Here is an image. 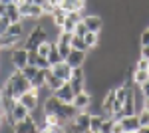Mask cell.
<instances>
[{"label": "cell", "mask_w": 149, "mask_h": 133, "mask_svg": "<svg viewBox=\"0 0 149 133\" xmlns=\"http://www.w3.org/2000/svg\"><path fill=\"white\" fill-rule=\"evenodd\" d=\"M2 88L6 89L12 97H16V100H18L24 91H28V89L32 88V84H30V79L22 74V70H16V68H14V70H12V74L6 78V84H4Z\"/></svg>", "instance_id": "cell-1"}, {"label": "cell", "mask_w": 149, "mask_h": 133, "mask_svg": "<svg viewBox=\"0 0 149 133\" xmlns=\"http://www.w3.org/2000/svg\"><path fill=\"white\" fill-rule=\"evenodd\" d=\"M44 40H48V30L46 26H42V24H36L34 28H30V32L26 36V40H24V48L26 50H36L38 46L42 44Z\"/></svg>", "instance_id": "cell-2"}, {"label": "cell", "mask_w": 149, "mask_h": 133, "mask_svg": "<svg viewBox=\"0 0 149 133\" xmlns=\"http://www.w3.org/2000/svg\"><path fill=\"white\" fill-rule=\"evenodd\" d=\"M90 117H92V113H90L88 109L78 111L76 117L66 123L70 133H90Z\"/></svg>", "instance_id": "cell-3"}, {"label": "cell", "mask_w": 149, "mask_h": 133, "mask_svg": "<svg viewBox=\"0 0 149 133\" xmlns=\"http://www.w3.org/2000/svg\"><path fill=\"white\" fill-rule=\"evenodd\" d=\"M28 115H30V109H28V107H24L20 101H16V103L12 105V109L4 115V119H6V123L12 127V125H16L18 121H24Z\"/></svg>", "instance_id": "cell-4"}, {"label": "cell", "mask_w": 149, "mask_h": 133, "mask_svg": "<svg viewBox=\"0 0 149 133\" xmlns=\"http://www.w3.org/2000/svg\"><path fill=\"white\" fill-rule=\"evenodd\" d=\"M18 10L22 14V18H26V20H40L42 16H46L42 4H36V2H24L18 6Z\"/></svg>", "instance_id": "cell-5"}, {"label": "cell", "mask_w": 149, "mask_h": 133, "mask_svg": "<svg viewBox=\"0 0 149 133\" xmlns=\"http://www.w3.org/2000/svg\"><path fill=\"white\" fill-rule=\"evenodd\" d=\"M10 62L16 70H22L24 66H28V50H26L22 44L12 48L10 50Z\"/></svg>", "instance_id": "cell-6"}, {"label": "cell", "mask_w": 149, "mask_h": 133, "mask_svg": "<svg viewBox=\"0 0 149 133\" xmlns=\"http://www.w3.org/2000/svg\"><path fill=\"white\" fill-rule=\"evenodd\" d=\"M18 101L22 103L24 107H28V109L32 111V109H36V107H40V91L36 88H30L28 91H24L22 95L18 97Z\"/></svg>", "instance_id": "cell-7"}, {"label": "cell", "mask_w": 149, "mask_h": 133, "mask_svg": "<svg viewBox=\"0 0 149 133\" xmlns=\"http://www.w3.org/2000/svg\"><path fill=\"white\" fill-rule=\"evenodd\" d=\"M81 22L88 26V32H102L103 30V18L100 14H84Z\"/></svg>", "instance_id": "cell-8"}, {"label": "cell", "mask_w": 149, "mask_h": 133, "mask_svg": "<svg viewBox=\"0 0 149 133\" xmlns=\"http://www.w3.org/2000/svg\"><path fill=\"white\" fill-rule=\"evenodd\" d=\"M72 105H74V107H76L78 111L88 109V107L92 105V93H90L88 89H84V91H78V93L74 95V100H72Z\"/></svg>", "instance_id": "cell-9"}, {"label": "cell", "mask_w": 149, "mask_h": 133, "mask_svg": "<svg viewBox=\"0 0 149 133\" xmlns=\"http://www.w3.org/2000/svg\"><path fill=\"white\" fill-rule=\"evenodd\" d=\"M60 103H62V101L58 100L54 93H50V95H46L44 100L40 101V107H42V111H44V115H52V113H56V111H58Z\"/></svg>", "instance_id": "cell-10"}, {"label": "cell", "mask_w": 149, "mask_h": 133, "mask_svg": "<svg viewBox=\"0 0 149 133\" xmlns=\"http://www.w3.org/2000/svg\"><path fill=\"white\" fill-rule=\"evenodd\" d=\"M52 93H54V95H56L62 103H72L74 95H76V93H74V89H72V86H70L68 81H64V84H62L56 91H52Z\"/></svg>", "instance_id": "cell-11"}, {"label": "cell", "mask_w": 149, "mask_h": 133, "mask_svg": "<svg viewBox=\"0 0 149 133\" xmlns=\"http://www.w3.org/2000/svg\"><path fill=\"white\" fill-rule=\"evenodd\" d=\"M86 60H88V52H81V50H74V48H72L70 56L66 58V62H68L72 68H81L84 64H86Z\"/></svg>", "instance_id": "cell-12"}, {"label": "cell", "mask_w": 149, "mask_h": 133, "mask_svg": "<svg viewBox=\"0 0 149 133\" xmlns=\"http://www.w3.org/2000/svg\"><path fill=\"white\" fill-rule=\"evenodd\" d=\"M52 74L58 76V78H62L64 81H70V78H72V66H70L66 60H62L60 64L52 66Z\"/></svg>", "instance_id": "cell-13"}, {"label": "cell", "mask_w": 149, "mask_h": 133, "mask_svg": "<svg viewBox=\"0 0 149 133\" xmlns=\"http://www.w3.org/2000/svg\"><path fill=\"white\" fill-rule=\"evenodd\" d=\"M76 113H78V109H76L72 103H60V107H58V111H56V115L66 123H68L70 119H74Z\"/></svg>", "instance_id": "cell-14"}, {"label": "cell", "mask_w": 149, "mask_h": 133, "mask_svg": "<svg viewBox=\"0 0 149 133\" xmlns=\"http://www.w3.org/2000/svg\"><path fill=\"white\" fill-rule=\"evenodd\" d=\"M119 123H121V127H123V131H137L139 127V117L137 113H133V115H123L121 119H119Z\"/></svg>", "instance_id": "cell-15"}, {"label": "cell", "mask_w": 149, "mask_h": 133, "mask_svg": "<svg viewBox=\"0 0 149 133\" xmlns=\"http://www.w3.org/2000/svg\"><path fill=\"white\" fill-rule=\"evenodd\" d=\"M20 44H24L20 36L2 34V40H0V46H2V50H12V48H16V46H20Z\"/></svg>", "instance_id": "cell-16"}, {"label": "cell", "mask_w": 149, "mask_h": 133, "mask_svg": "<svg viewBox=\"0 0 149 133\" xmlns=\"http://www.w3.org/2000/svg\"><path fill=\"white\" fill-rule=\"evenodd\" d=\"M50 18H52V24H54L56 28H62L64 22H66V18H68V12L64 10L62 6H56V8L52 10V14H50Z\"/></svg>", "instance_id": "cell-17"}, {"label": "cell", "mask_w": 149, "mask_h": 133, "mask_svg": "<svg viewBox=\"0 0 149 133\" xmlns=\"http://www.w3.org/2000/svg\"><path fill=\"white\" fill-rule=\"evenodd\" d=\"M52 72V68H46V70H38V74H36L34 78L30 79V84H32V88L36 89H42L44 86H46V78H48V74Z\"/></svg>", "instance_id": "cell-18"}, {"label": "cell", "mask_w": 149, "mask_h": 133, "mask_svg": "<svg viewBox=\"0 0 149 133\" xmlns=\"http://www.w3.org/2000/svg\"><path fill=\"white\" fill-rule=\"evenodd\" d=\"M60 6L66 12H80L86 8V0H62Z\"/></svg>", "instance_id": "cell-19"}, {"label": "cell", "mask_w": 149, "mask_h": 133, "mask_svg": "<svg viewBox=\"0 0 149 133\" xmlns=\"http://www.w3.org/2000/svg\"><path fill=\"white\" fill-rule=\"evenodd\" d=\"M113 101H115V88H109L105 91V97L102 101V107L105 115H111V107H113Z\"/></svg>", "instance_id": "cell-20"}, {"label": "cell", "mask_w": 149, "mask_h": 133, "mask_svg": "<svg viewBox=\"0 0 149 133\" xmlns=\"http://www.w3.org/2000/svg\"><path fill=\"white\" fill-rule=\"evenodd\" d=\"M36 123V119L32 117V113L24 119V121H18L16 125H12V133H28L30 131V127Z\"/></svg>", "instance_id": "cell-21"}, {"label": "cell", "mask_w": 149, "mask_h": 133, "mask_svg": "<svg viewBox=\"0 0 149 133\" xmlns=\"http://www.w3.org/2000/svg\"><path fill=\"white\" fill-rule=\"evenodd\" d=\"M105 119V113H92V117H90V133H95L102 129V123Z\"/></svg>", "instance_id": "cell-22"}, {"label": "cell", "mask_w": 149, "mask_h": 133, "mask_svg": "<svg viewBox=\"0 0 149 133\" xmlns=\"http://www.w3.org/2000/svg\"><path fill=\"white\" fill-rule=\"evenodd\" d=\"M84 40H86V44H88L90 50L92 48H100V44H102V32H88L84 36Z\"/></svg>", "instance_id": "cell-23"}, {"label": "cell", "mask_w": 149, "mask_h": 133, "mask_svg": "<svg viewBox=\"0 0 149 133\" xmlns=\"http://www.w3.org/2000/svg\"><path fill=\"white\" fill-rule=\"evenodd\" d=\"M4 16H8L10 22H20V20H24L20 10H18V4H14V2L6 6V14H4Z\"/></svg>", "instance_id": "cell-24"}, {"label": "cell", "mask_w": 149, "mask_h": 133, "mask_svg": "<svg viewBox=\"0 0 149 133\" xmlns=\"http://www.w3.org/2000/svg\"><path fill=\"white\" fill-rule=\"evenodd\" d=\"M64 58H62V54H60V50H58V44L56 42H52V46H50V54H48V62H50V66H56V64H60Z\"/></svg>", "instance_id": "cell-25"}, {"label": "cell", "mask_w": 149, "mask_h": 133, "mask_svg": "<svg viewBox=\"0 0 149 133\" xmlns=\"http://www.w3.org/2000/svg\"><path fill=\"white\" fill-rule=\"evenodd\" d=\"M131 79H133V86H141V84H145L149 79V72L147 70H133V74H131Z\"/></svg>", "instance_id": "cell-26"}, {"label": "cell", "mask_w": 149, "mask_h": 133, "mask_svg": "<svg viewBox=\"0 0 149 133\" xmlns=\"http://www.w3.org/2000/svg\"><path fill=\"white\" fill-rule=\"evenodd\" d=\"M62 84H64V79H62V78H58V76H54L52 72L48 74V78H46V86H48V89H50V91H56V89L60 88Z\"/></svg>", "instance_id": "cell-27"}, {"label": "cell", "mask_w": 149, "mask_h": 133, "mask_svg": "<svg viewBox=\"0 0 149 133\" xmlns=\"http://www.w3.org/2000/svg\"><path fill=\"white\" fill-rule=\"evenodd\" d=\"M70 46L74 48V50H81V52H88L90 48H88V44H86V40L81 38V36H72V42H70Z\"/></svg>", "instance_id": "cell-28"}, {"label": "cell", "mask_w": 149, "mask_h": 133, "mask_svg": "<svg viewBox=\"0 0 149 133\" xmlns=\"http://www.w3.org/2000/svg\"><path fill=\"white\" fill-rule=\"evenodd\" d=\"M113 123H115V119L111 117V115H105V119H103L102 129H100V131H102V133H111V129H113Z\"/></svg>", "instance_id": "cell-29"}, {"label": "cell", "mask_w": 149, "mask_h": 133, "mask_svg": "<svg viewBox=\"0 0 149 133\" xmlns=\"http://www.w3.org/2000/svg\"><path fill=\"white\" fill-rule=\"evenodd\" d=\"M50 46H52V40H44L42 44L36 48V52L40 56H44V58H48V54H50Z\"/></svg>", "instance_id": "cell-30"}, {"label": "cell", "mask_w": 149, "mask_h": 133, "mask_svg": "<svg viewBox=\"0 0 149 133\" xmlns=\"http://www.w3.org/2000/svg\"><path fill=\"white\" fill-rule=\"evenodd\" d=\"M137 117H139V125H149V109L147 107H143V109L137 111Z\"/></svg>", "instance_id": "cell-31"}, {"label": "cell", "mask_w": 149, "mask_h": 133, "mask_svg": "<svg viewBox=\"0 0 149 133\" xmlns=\"http://www.w3.org/2000/svg\"><path fill=\"white\" fill-rule=\"evenodd\" d=\"M22 74H24V76H26L28 79H32L36 74H38V68H36V66H30V64H28V66H24V68H22Z\"/></svg>", "instance_id": "cell-32"}, {"label": "cell", "mask_w": 149, "mask_h": 133, "mask_svg": "<svg viewBox=\"0 0 149 133\" xmlns=\"http://www.w3.org/2000/svg\"><path fill=\"white\" fill-rule=\"evenodd\" d=\"M56 44H58V50H60L62 58L66 60V58L70 56V52H72V46H70V44H62V42H56Z\"/></svg>", "instance_id": "cell-33"}, {"label": "cell", "mask_w": 149, "mask_h": 133, "mask_svg": "<svg viewBox=\"0 0 149 133\" xmlns=\"http://www.w3.org/2000/svg\"><path fill=\"white\" fill-rule=\"evenodd\" d=\"M74 34H76V36H81V38H84V36L88 34V26H86L84 22H78V24H76V28H74Z\"/></svg>", "instance_id": "cell-34"}, {"label": "cell", "mask_w": 149, "mask_h": 133, "mask_svg": "<svg viewBox=\"0 0 149 133\" xmlns=\"http://www.w3.org/2000/svg\"><path fill=\"white\" fill-rule=\"evenodd\" d=\"M76 24H78V22H74L72 18H66V22H64V26H62L60 30H64V32H72V34H74V28H76Z\"/></svg>", "instance_id": "cell-35"}, {"label": "cell", "mask_w": 149, "mask_h": 133, "mask_svg": "<svg viewBox=\"0 0 149 133\" xmlns=\"http://www.w3.org/2000/svg\"><path fill=\"white\" fill-rule=\"evenodd\" d=\"M8 26H10V20H8V16H0V34H6Z\"/></svg>", "instance_id": "cell-36"}, {"label": "cell", "mask_w": 149, "mask_h": 133, "mask_svg": "<svg viewBox=\"0 0 149 133\" xmlns=\"http://www.w3.org/2000/svg\"><path fill=\"white\" fill-rule=\"evenodd\" d=\"M139 44L141 46H149V28L141 32V36H139Z\"/></svg>", "instance_id": "cell-37"}, {"label": "cell", "mask_w": 149, "mask_h": 133, "mask_svg": "<svg viewBox=\"0 0 149 133\" xmlns=\"http://www.w3.org/2000/svg\"><path fill=\"white\" fill-rule=\"evenodd\" d=\"M147 66H149V60H145V58H137L135 70H147Z\"/></svg>", "instance_id": "cell-38"}, {"label": "cell", "mask_w": 149, "mask_h": 133, "mask_svg": "<svg viewBox=\"0 0 149 133\" xmlns=\"http://www.w3.org/2000/svg\"><path fill=\"white\" fill-rule=\"evenodd\" d=\"M139 58L149 60V46H141V50H139Z\"/></svg>", "instance_id": "cell-39"}, {"label": "cell", "mask_w": 149, "mask_h": 133, "mask_svg": "<svg viewBox=\"0 0 149 133\" xmlns=\"http://www.w3.org/2000/svg\"><path fill=\"white\" fill-rule=\"evenodd\" d=\"M111 133H125V131H123L121 123H119V121H115V123H113V129H111Z\"/></svg>", "instance_id": "cell-40"}, {"label": "cell", "mask_w": 149, "mask_h": 133, "mask_svg": "<svg viewBox=\"0 0 149 133\" xmlns=\"http://www.w3.org/2000/svg\"><path fill=\"white\" fill-rule=\"evenodd\" d=\"M137 133H149V125H147V127H145V125H141V127L137 129Z\"/></svg>", "instance_id": "cell-41"}, {"label": "cell", "mask_w": 149, "mask_h": 133, "mask_svg": "<svg viewBox=\"0 0 149 133\" xmlns=\"http://www.w3.org/2000/svg\"><path fill=\"white\" fill-rule=\"evenodd\" d=\"M48 2H50L52 6H60V2H62V0H48Z\"/></svg>", "instance_id": "cell-42"}, {"label": "cell", "mask_w": 149, "mask_h": 133, "mask_svg": "<svg viewBox=\"0 0 149 133\" xmlns=\"http://www.w3.org/2000/svg\"><path fill=\"white\" fill-rule=\"evenodd\" d=\"M4 123H6V119H4V115L0 113V127H4Z\"/></svg>", "instance_id": "cell-43"}, {"label": "cell", "mask_w": 149, "mask_h": 133, "mask_svg": "<svg viewBox=\"0 0 149 133\" xmlns=\"http://www.w3.org/2000/svg\"><path fill=\"white\" fill-rule=\"evenodd\" d=\"M12 2H14V0H0V4H6V6H8V4H12Z\"/></svg>", "instance_id": "cell-44"}, {"label": "cell", "mask_w": 149, "mask_h": 133, "mask_svg": "<svg viewBox=\"0 0 149 133\" xmlns=\"http://www.w3.org/2000/svg\"><path fill=\"white\" fill-rule=\"evenodd\" d=\"M0 40H2V34H0ZM0 52H2V46H0Z\"/></svg>", "instance_id": "cell-45"}, {"label": "cell", "mask_w": 149, "mask_h": 133, "mask_svg": "<svg viewBox=\"0 0 149 133\" xmlns=\"http://www.w3.org/2000/svg\"><path fill=\"white\" fill-rule=\"evenodd\" d=\"M95 133H102V131H95Z\"/></svg>", "instance_id": "cell-46"}, {"label": "cell", "mask_w": 149, "mask_h": 133, "mask_svg": "<svg viewBox=\"0 0 149 133\" xmlns=\"http://www.w3.org/2000/svg\"><path fill=\"white\" fill-rule=\"evenodd\" d=\"M147 72H149V66H147Z\"/></svg>", "instance_id": "cell-47"}]
</instances>
